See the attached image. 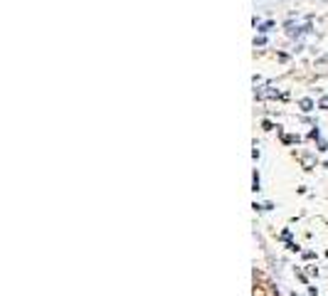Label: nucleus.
Returning <instances> with one entry per match:
<instances>
[{"mask_svg":"<svg viewBox=\"0 0 328 296\" xmlns=\"http://www.w3.org/2000/svg\"><path fill=\"white\" fill-rule=\"evenodd\" d=\"M311 106H313V104H311L308 99H303V101H301V109H303V111H311Z\"/></svg>","mask_w":328,"mask_h":296,"instance_id":"f257e3e1","label":"nucleus"},{"mask_svg":"<svg viewBox=\"0 0 328 296\" xmlns=\"http://www.w3.org/2000/svg\"><path fill=\"white\" fill-rule=\"evenodd\" d=\"M321 106H323V109H328V96H326V99H321Z\"/></svg>","mask_w":328,"mask_h":296,"instance_id":"f03ea898","label":"nucleus"}]
</instances>
